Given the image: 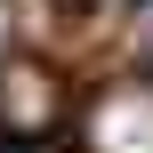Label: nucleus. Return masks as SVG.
<instances>
[{"label": "nucleus", "mask_w": 153, "mask_h": 153, "mask_svg": "<svg viewBox=\"0 0 153 153\" xmlns=\"http://www.w3.org/2000/svg\"><path fill=\"white\" fill-rule=\"evenodd\" d=\"M89 145L97 153H153V89L121 81L89 105Z\"/></svg>", "instance_id": "1"}, {"label": "nucleus", "mask_w": 153, "mask_h": 153, "mask_svg": "<svg viewBox=\"0 0 153 153\" xmlns=\"http://www.w3.org/2000/svg\"><path fill=\"white\" fill-rule=\"evenodd\" d=\"M56 113H65V97H56V81H48L40 65H16V73L0 81V121H8V137H48Z\"/></svg>", "instance_id": "2"}, {"label": "nucleus", "mask_w": 153, "mask_h": 153, "mask_svg": "<svg viewBox=\"0 0 153 153\" xmlns=\"http://www.w3.org/2000/svg\"><path fill=\"white\" fill-rule=\"evenodd\" d=\"M137 56H145V65H153V0H145V8H137Z\"/></svg>", "instance_id": "3"}, {"label": "nucleus", "mask_w": 153, "mask_h": 153, "mask_svg": "<svg viewBox=\"0 0 153 153\" xmlns=\"http://www.w3.org/2000/svg\"><path fill=\"white\" fill-rule=\"evenodd\" d=\"M65 8H121V0H65Z\"/></svg>", "instance_id": "4"}]
</instances>
